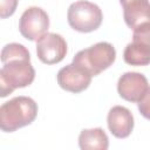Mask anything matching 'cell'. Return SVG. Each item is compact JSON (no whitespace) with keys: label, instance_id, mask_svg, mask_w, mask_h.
Masks as SVG:
<instances>
[{"label":"cell","instance_id":"obj_1","mask_svg":"<svg viewBox=\"0 0 150 150\" xmlns=\"http://www.w3.org/2000/svg\"><path fill=\"white\" fill-rule=\"evenodd\" d=\"M38 115L36 102L27 96H16L0 107V128L5 132H13L30 124Z\"/></svg>","mask_w":150,"mask_h":150},{"label":"cell","instance_id":"obj_2","mask_svg":"<svg viewBox=\"0 0 150 150\" xmlns=\"http://www.w3.org/2000/svg\"><path fill=\"white\" fill-rule=\"evenodd\" d=\"M35 79L30 59H13L2 63L0 69V96L6 97L16 88L29 86Z\"/></svg>","mask_w":150,"mask_h":150},{"label":"cell","instance_id":"obj_3","mask_svg":"<svg viewBox=\"0 0 150 150\" xmlns=\"http://www.w3.org/2000/svg\"><path fill=\"white\" fill-rule=\"evenodd\" d=\"M115 59V48L111 43L103 41L77 52L73 57V62L83 67L93 76H96L107 68H109L114 63Z\"/></svg>","mask_w":150,"mask_h":150},{"label":"cell","instance_id":"obj_4","mask_svg":"<svg viewBox=\"0 0 150 150\" xmlns=\"http://www.w3.org/2000/svg\"><path fill=\"white\" fill-rule=\"evenodd\" d=\"M67 19L73 29L81 33H90L101 26L103 14L96 4L79 0L69 6Z\"/></svg>","mask_w":150,"mask_h":150},{"label":"cell","instance_id":"obj_5","mask_svg":"<svg viewBox=\"0 0 150 150\" xmlns=\"http://www.w3.org/2000/svg\"><path fill=\"white\" fill-rule=\"evenodd\" d=\"M49 27L48 14L40 7H28L21 15L19 21V30L21 35L29 41H38L45 35Z\"/></svg>","mask_w":150,"mask_h":150},{"label":"cell","instance_id":"obj_6","mask_svg":"<svg viewBox=\"0 0 150 150\" xmlns=\"http://www.w3.org/2000/svg\"><path fill=\"white\" fill-rule=\"evenodd\" d=\"M36 54L46 64L59 63L67 54V42L60 34L46 33L36 41Z\"/></svg>","mask_w":150,"mask_h":150},{"label":"cell","instance_id":"obj_7","mask_svg":"<svg viewBox=\"0 0 150 150\" xmlns=\"http://www.w3.org/2000/svg\"><path fill=\"white\" fill-rule=\"evenodd\" d=\"M93 75L83 67L71 62L61 68L57 73L59 86L70 93H80L87 89L91 82Z\"/></svg>","mask_w":150,"mask_h":150},{"label":"cell","instance_id":"obj_8","mask_svg":"<svg viewBox=\"0 0 150 150\" xmlns=\"http://www.w3.org/2000/svg\"><path fill=\"white\" fill-rule=\"evenodd\" d=\"M149 89L146 77L137 71L124 73L117 82V91L120 96L129 102H139Z\"/></svg>","mask_w":150,"mask_h":150},{"label":"cell","instance_id":"obj_9","mask_svg":"<svg viewBox=\"0 0 150 150\" xmlns=\"http://www.w3.org/2000/svg\"><path fill=\"white\" fill-rule=\"evenodd\" d=\"M107 123L110 132L115 137L125 138L134 129V116L128 108L115 105L108 112Z\"/></svg>","mask_w":150,"mask_h":150},{"label":"cell","instance_id":"obj_10","mask_svg":"<svg viewBox=\"0 0 150 150\" xmlns=\"http://www.w3.org/2000/svg\"><path fill=\"white\" fill-rule=\"evenodd\" d=\"M123 7V18L127 26L135 29L142 23L150 22L149 0H120Z\"/></svg>","mask_w":150,"mask_h":150},{"label":"cell","instance_id":"obj_11","mask_svg":"<svg viewBox=\"0 0 150 150\" xmlns=\"http://www.w3.org/2000/svg\"><path fill=\"white\" fill-rule=\"evenodd\" d=\"M79 146L82 150H107L109 139L102 128L83 129L79 135Z\"/></svg>","mask_w":150,"mask_h":150},{"label":"cell","instance_id":"obj_12","mask_svg":"<svg viewBox=\"0 0 150 150\" xmlns=\"http://www.w3.org/2000/svg\"><path fill=\"white\" fill-rule=\"evenodd\" d=\"M123 59L130 66H148L150 64V47L132 41L127 45Z\"/></svg>","mask_w":150,"mask_h":150},{"label":"cell","instance_id":"obj_13","mask_svg":"<svg viewBox=\"0 0 150 150\" xmlns=\"http://www.w3.org/2000/svg\"><path fill=\"white\" fill-rule=\"evenodd\" d=\"M13 59H30L29 52L28 49L21 45V43H16V42H12L6 45L2 50H1V62L5 63L9 60Z\"/></svg>","mask_w":150,"mask_h":150},{"label":"cell","instance_id":"obj_14","mask_svg":"<svg viewBox=\"0 0 150 150\" xmlns=\"http://www.w3.org/2000/svg\"><path fill=\"white\" fill-rule=\"evenodd\" d=\"M132 41H136L150 47V22L142 23L134 29Z\"/></svg>","mask_w":150,"mask_h":150},{"label":"cell","instance_id":"obj_15","mask_svg":"<svg viewBox=\"0 0 150 150\" xmlns=\"http://www.w3.org/2000/svg\"><path fill=\"white\" fill-rule=\"evenodd\" d=\"M18 6V0H0V16L6 19L11 16Z\"/></svg>","mask_w":150,"mask_h":150},{"label":"cell","instance_id":"obj_16","mask_svg":"<svg viewBox=\"0 0 150 150\" xmlns=\"http://www.w3.org/2000/svg\"><path fill=\"white\" fill-rule=\"evenodd\" d=\"M138 110L144 118L150 120V87L138 102Z\"/></svg>","mask_w":150,"mask_h":150}]
</instances>
